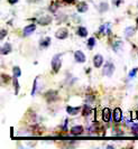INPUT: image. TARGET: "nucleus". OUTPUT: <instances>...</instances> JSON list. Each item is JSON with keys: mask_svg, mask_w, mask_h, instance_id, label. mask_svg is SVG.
Masks as SVG:
<instances>
[{"mask_svg": "<svg viewBox=\"0 0 138 149\" xmlns=\"http://www.w3.org/2000/svg\"><path fill=\"white\" fill-rule=\"evenodd\" d=\"M74 60L77 61V63H84L85 62V55L83 52H81V51H77V52L74 53Z\"/></svg>", "mask_w": 138, "mask_h": 149, "instance_id": "4", "label": "nucleus"}, {"mask_svg": "<svg viewBox=\"0 0 138 149\" xmlns=\"http://www.w3.org/2000/svg\"><path fill=\"white\" fill-rule=\"evenodd\" d=\"M83 134V127L82 126H74L71 128V134L73 136H79Z\"/></svg>", "mask_w": 138, "mask_h": 149, "instance_id": "8", "label": "nucleus"}, {"mask_svg": "<svg viewBox=\"0 0 138 149\" xmlns=\"http://www.w3.org/2000/svg\"><path fill=\"white\" fill-rule=\"evenodd\" d=\"M55 36L59 39H65L69 36V33H68V29L66 28H60L57 29V31L55 33Z\"/></svg>", "mask_w": 138, "mask_h": 149, "instance_id": "3", "label": "nucleus"}, {"mask_svg": "<svg viewBox=\"0 0 138 149\" xmlns=\"http://www.w3.org/2000/svg\"><path fill=\"white\" fill-rule=\"evenodd\" d=\"M136 24L138 25V17H137V19H136Z\"/></svg>", "mask_w": 138, "mask_h": 149, "instance_id": "32", "label": "nucleus"}, {"mask_svg": "<svg viewBox=\"0 0 138 149\" xmlns=\"http://www.w3.org/2000/svg\"><path fill=\"white\" fill-rule=\"evenodd\" d=\"M51 64H52V68L54 70V72H59L62 65V54H56V55H54Z\"/></svg>", "mask_w": 138, "mask_h": 149, "instance_id": "1", "label": "nucleus"}, {"mask_svg": "<svg viewBox=\"0 0 138 149\" xmlns=\"http://www.w3.org/2000/svg\"><path fill=\"white\" fill-rule=\"evenodd\" d=\"M51 22H52V17H49V16H43L42 18L38 19V24L42 26H46V25L51 24Z\"/></svg>", "mask_w": 138, "mask_h": 149, "instance_id": "10", "label": "nucleus"}, {"mask_svg": "<svg viewBox=\"0 0 138 149\" xmlns=\"http://www.w3.org/2000/svg\"><path fill=\"white\" fill-rule=\"evenodd\" d=\"M37 81H38V77L35 80L34 85H33V90H31V95H33V97H34V95H35V93H36V89H37Z\"/></svg>", "mask_w": 138, "mask_h": 149, "instance_id": "26", "label": "nucleus"}, {"mask_svg": "<svg viewBox=\"0 0 138 149\" xmlns=\"http://www.w3.org/2000/svg\"><path fill=\"white\" fill-rule=\"evenodd\" d=\"M135 31H136L135 27H127V28L125 29V36H126L127 38L131 37V36H134Z\"/></svg>", "mask_w": 138, "mask_h": 149, "instance_id": "14", "label": "nucleus"}, {"mask_svg": "<svg viewBox=\"0 0 138 149\" xmlns=\"http://www.w3.org/2000/svg\"><path fill=\"white\" fill-rule=\"evenodd\" d=\"M95 38L94 37H90L89 38V40H88V46H89V48H93V46L95 45Z\"/></svg>", "mask_w": 138, "mask_h": 149, "instance_id": "22", "label": "nucleus"}, {"mask_svg": "<svg viewBox=\"0 0 138 149\" xmlns=\"http://www.w3.org/2000/svg\"><path fill=\"white\" fill-rule=\"evenodd\" d=\"M83 114L84 116H89L90 113H91V108H90V105H88V104H85L84 107H83Z\"/></svg>", "mask_w": 138, "mask_h": 149, "instance_id": "23", "label": "nucleus"}, {"mask_svg": "<svg viewBox=\"0 0 138 149\" xmlns=\"http://www.w3.org/2000/svg\"><path fill=\"white\" fill-rule=\"evenodd\" d=\"M2 77H3V81H5V82H9V80H10V77H9V75L2 74Z\"/></svg>", "mask_w": 138, "mask_h": 149, "instance_id": "28", "label": "nucleus"}, {"mask_svg": "<svg viewBox=\"0 0 138 149\" xmlns=\"http://www.w3.org/2000/svg\"><path fill=\"white\" fill-rule=\"evenodd\" d=\"M13 81H14V86H15V93L17 95L19 93V83H18V80H17V76L13 77Z\"/></svg>", "mask_w": 138, "mask_h": 149, "instance_id": "17", "label": "nucleus"}, {"mask_svg": "<svg viewBox=\"0 0 138 149\" xmlns=\"http://www.w3.org/2000/svg\"><path fill=\"white\" fill-rule=\"evenodd\" d=\"M137 7H138V3H137Z\"/></svg>", "mask_w": 138, "mask_h": 149, "instance_id": "33", "label": "nucleus"}, {"mask_svg": "<svg viewBox=\"0 0 138 149\" xmlns=\"http://www.w3.org/2000/svg\"><path fill=\"white\" fill-rule=\"evenodd\" d=\"M121 1H123V0H112V2L115 3V6H119Z\"/></svg>", "mask_w": 138, "mask_h": 149, "instance_id": "30", "label": "nucleus"}, {"mask_svg": "<svg viewBox=\"0 0 138 149\" xmlns=\"http://www.w3.org/2000/svg\"><path fill=\"white\" fill-rule=\"evenodd\" d=\"M13 73H14V76H17V77H19L20 75H22V71H20V68L18 66H15L13 68Z\"/></svg>", "mask_w": 138, "mask_h": 149, "instance_id": "20", "label": "nucleus"}, {"mask_svg": "<svg viewBox=\"0 0 138 149\" xmlns=\"http://www.w3.org/2000/svg\"><path fill=\"white\" fill-rule=\"evenodd\" d=\"M100 31L103 33V34L109 35V34H110V24H105V25H102V26L100 27Z\"/></svg>", "mask_w": 138, "mask_h": 149, "instance_id": "16", "label": "nucleus"}, {"mask_svg": "<svg viewBox=\"0 0 138 149\" xmlns=\"http://www.w3.org/2000/svg\"><path fill=\"white\" fill-rule=\"evenodd\" d=\"M6 34H7V30H5V29L1 30V39H3V37L6 36Z\"/></svg>", "mask_w": 138, "mask_h": 149, "instance_id": "29", "label": "nucleus"}, {"mask_svg": "<svg viewBox=\"0 0 138 149\" xmlns=\"http://www.w3.org/2000/svg\"><path fill=\"white\" fill-rule=\"evenodd\" d=\"M77 34L81 37H85V36H88V29L85 27H79L77 30Z\"/></svg>", "mask_w": 138, "mask_h": 149, "instance_id": "15", "label": "nucleus"}, {"mask_svg": "<svg viewBox=\"0 0 138 149\" xmlns=\"http://www.w3.org/2000/svg\"><path fill=\"white\" fill-rule=\"evenodd\" d=\"M8 2H9L10 5H15L16 2H18V0H8Z\"/></svg>", "mask_w": 138, "mask_h": 149, "instance_id": "31", "label": "nucleus"}, {"mask_svg": "<svg viewBox=\"0 0 138 149\" xmlns=\"http://www.w3.org/2000/svg\"><path fill=\"white\" fill-rule=\"evenodd\" d=\"M49 44H51V38L49 37H46L45 39H43L40 42V46H43V47H47Z\"/></svg>", "mask_w": 138, "mask_h": 149, "instance_id": "21", "label": "nucleus"}, {"mask_svg": "<svg viewBox=\"0 0 138 149\" xmlns=\"http://www.w3.org/2000/svg\"><path fill=\"white\" fill-rule=\"evenodd\" d=\"M123 119V111L120 108H116L114 111V120L115 122H120Z\"/></svg>", "mask_w": 138, "mask_h": 149, "instance_id": "6", "label": "nucleus"}, {"mask_svg": "<svg viewBox=\"0 0 138 149\" xmlns=\"http://www.w3.org/2000/svg\"><path fill=\"white\" fill-rule=\"evenodd\" d=\"M56 5H57V3H56V2H54L53 5H51V7H49V10H51V11H55V10H56V9H57V7H59V6H56Z\"/></svg>", "mask_w": 138, "mask_h": 149, "instance_id": "27", "label": "nucleus"}, {"mask_svg": "<svg viewBox=\"0 0 138 149\" xmlns=\"http://www.w3.org/2000/svg\"><path fill=\"white\" fill-rule=\"evenodd\" d=\"M99 9L101 13H105V11H107L108 9H109V6H108L107 2H102V3H100Z\"/></svg>", "mask_w": 138, "mask_h": 149, "instance_id": "18", "label": "nucleus"}, {"mask_svg": "<svg viewBox=\"0 0 138 149\" xmlns=\"http://www.w3.org/2000/svg\"><path fill=\"white\" fill-rule=\"evenodd\" d=\"M110 117H111V112L110 110L106 108V109H103V111H102V119L105 122H109L110 121Z\"/></svg>", "mask_w": 138, "mask_h": 149, "instance_id": "11", "label": "nucleus"}, {"mask_svg": "<svg viewBox=\"0 0 138 149\" xmlns=\"http://www.w3.org/2000/svg\"><path fill=\"white\" fill-rule=\"evenodd\" d=\"M35 29H36V25L35 24H31V25H28V26H26L24 28V35L25 36H29V35H31L35 31Z\"/></svg>", "mask_w": 138, "mask_h": 149, "instance_id": "5", "label": "nucleus"}, {"mask_svg": "<svg viewBox=\"0 0 138 149\" xmlns=\"http://www.w3.org/2000/svg\"><path fill=\"white\" fill-rule=\"evenodd\" d=\"M88 3H85V2H80L79 5L77 6V9L79 13H85V11H88Z\"/></svg>", "mask_w": 138, "mask_h": 149, "instance_id": "13", "label": "nucleus"}, {"mask_svg": "<svg viewBox=\"0 0 138 149\" xmlns=\"http://www.w3.org/2000/svg\"><path fill=\"white\" fill-rule=\"evenodd\" d=\"M66 111L70 116H77V114H79V112L81 111V108L80 107H75V108L74 107H68Z\"/></svg>", "mask_w": 138, "mask_h": 149, "instance_id": "9", "label": "nucleus"}, {"mask_svg": "<svg viewBox=\"0 0 138 149\" xmlns=\"http://www.w3.org/2000/svg\"><path fill=\"white\" fill-rule=\"evenodd\" d=\"M131 131L135 136H138V123H134L131 126Z\"/></svg>", "mask_w": 138, "mask_h": 149, "instance_id": "25", "label": "nucleus"}, {"mask_svg": "<svg viewBox=\"0 0 138 149\" xmlns=\"http://www.w3.org/2000/svg\"><path fill=\"white\" fill-rule=\"evenodd\" d=\"M10 52H11V45L9 44V43H6V44L1 47V54L2 55H7Z\"/></svg>", "mask_w": 138, "mask_h": 149, "instance_id": "12", "label": "nucleus"}, {"mask_svg": "<svg viewBox=\"0 0 138 149\" xmlns=\"http://www.w3.org/2000/svg\"><path fill=\"white\" fill-rule=\"evenodd\" d=\"M121 46H123V43H121L120 40H118V42H116L115 45H114V49H115L116 52H118V51L121 48Z\"/></svg>", "mask_w": 138, "mask_h": 149, "instance_id": "24", "label": "nucleus"}, {"mask_svg": "<svg viewBox=\"0 0 138 149\" xmlns=\"http://www.w3.org/2000/svg\"><path fill=\"white\" fill-rule=\"evenodd\" d=\"M102 64H103V57H102V55L97 54V55L93 57V65L95 67H101Z\"/></svg>", "mask_w": 138, "mask_h": 149, "instance_id": "7", "label": "nucleus"}, {"mask_svg": "<svg viewBox=\"0 0 138 149\" xmlns=\"http://www.w3.org/2000/svg\"><path fill=\"white\" fill-rule=\"evenodd\" d=\"M114 72H115V65L111 62H106V64L103 66V74L108 77H111Z\"/></svg>", "mask_w": 138, "mask_h": 149, "instance_id": "2", "label": "nucleus"}, {"mask_svg": "<svg viewBox=\"0 0 138 149\" xmlns=\"http://www.w3.org/2000/svg\"><path fill=\"white\" fill-rule=\"evenodd\" d=\"M138 72V67H135L132 71L129 72V74H128V80H132L135 76H136V73Z\"/></svg>", "mask_w": 138, "mask_h": 149, "instance_id": "19", "label": "nucleus"}]
</instances>
